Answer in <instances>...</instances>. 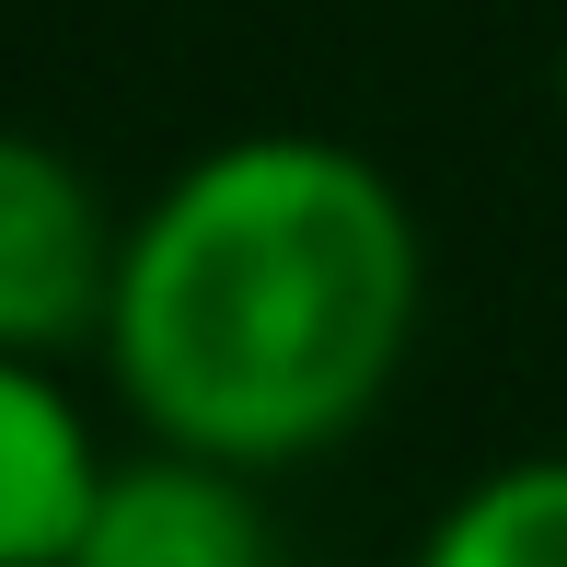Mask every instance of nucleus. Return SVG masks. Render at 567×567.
<instances>
[{
	"label": "nucleus",
	"instance_id": "obj_1",
	"mask_svg": "<svg viewBox=\"0 0 567 567\" xmlns=\"http://www.w3.org/2000/svg\"><path fill=\"white\" fill-rule=\"evenodd\" d=\"M417 301L429 244L394 174L324 127H244L127 220L105 371L151 452L267 486L394 394Z\"/></svg>",
	"mask_w": 567,
	"mask_h": 567
},
{
	"label": "nucleus",
	"instance_id": "obj_2",
	"mask_svg": "<svg viewBox=\"0 0 567 567\" xmlns=\"http://www.w3.org/2000/svg\"><path fill=\"white\" fill-rule=\"evenodd\" d=\"M127 220L82 163L35 127H0V359L59 371L70 348H105Z\"/></svg>",
	"mask_w": 567,
	"mask_h": 567
},
{
	"label": "nucleus",
	"instance_id": "obj_3",
	"mask_svg": "<svg viewBox=\"0 0 567 567\" xmlns=\"http://www.w3.org/2000/svg\"><path fill=\"white\" fill-rule=\"evenodd\" d=\"M70 567H290V556H278L255 475H220L186 452H127L105 463V498H93Z\"/></svg>",
	"mask_w": 567,
	"mask_h": 567
},
{
	"label": "nucleus",
	"instance_id": "obj_4",
	"mask_svg": "<svg viewBox=\"0 0 567 567\" xmlns=\"http://www.w3.org/2000/svg\"><path fill=\"white\" fill-rule=\"evenodd\" d=\"M105 441L82 394L35 359H0V567H70L93 498H105Z\"/></svg>",
	"mask_w": 567,
	"mask_h": 567
},
{
	"label": "nucleus",
	"instance_id": "obj_5",
	"mask_svg": "<svg viewBox=\"0 0 567 567\" xmlns=\"http://www.w3.org/2000/svg\"><path fill=\"white\" fill-rule=\"evenodd\" d=\"M417 567H567V452H509L417 533Z\"/></svg>",
	"mask_w": 567,
	"mask_h": 567
},
{
	"label": "nucleus",
	"instance_id": "obj_6",
	"mask_svg": "<svg viewBox=\"0 0 567 567\" xmlns=\"http://www.w3.org/2000/svg\"><path fill=\"white\" fill-rule=\"evenodd\" d=\"M545 82H556V116H567V47H556V70H545Z\"/></svg>",
	"mask_w": 567,
	"mask_h": 567
}]
</instances>
